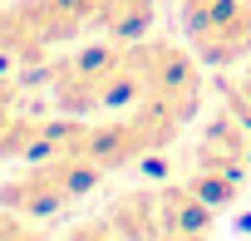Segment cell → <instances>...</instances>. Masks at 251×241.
Segmentation results:
<instances>
[{"label": "cell", "instance_id": "obj_5", "mask_svg": "<svg viewBox=\"0 0 251 241\" xmlns=\"http://www.w3.org/2000/svg\"><path fill=\"white\" fill-rule=\"evenodd\" d=\"M217 226V207L182 177L158 187V236H207Z\"/></svg>", "mask_w": 251, "mask_h": 241}, {"label": "cell", "instance_id": "obj_8", "mask_svg": "<svg viewBox=\"0 0 251 241\" xmlns=\"http://www.w3.org/2000/svg\"><path fill=\"white\" fill-rule=\"evenodd\" d=\"M226 108L251 128V69H241V64H236V74L226 79Z\"/></svg>", "mask_w": 251, "mask_h": 241}, {"label": "cell", "instance_id": "obj_9", "mask_svg": "<svg viewBox=\"0 0 251 241\" xmlns=\"http://www.w3.org/2000/svg\"><path fill=\"white\" fill-rule=\"evenodd\" d=\"M207 5H217V0H177V15H192V10H207Z\"/></svg>", "mask_w": 251, "mask_h": 241}, {"label": "cell", "instance_id": "obj_7", "mask_svg": "<svg viewBox=\"0 0 251 241\" xmlns=\"http://www.w3.org/2000/svg\"><path fill=\"white\" fill-rule=\"evenodd\" d=\"M158 15V0H94V25L113 40H143Z\"/></svg>", "mask_w": 251, "mask_h": 241}, {"label": "cell", "instance_id": "obj_2", "mask_svg": "<svg viewBox=\"0 0 251 241\" xmlns=\"http://www.w3.org/2000/svg\"><path fill=\"white\" fill-rule=\"evenodd\" d=\"M246 177H251V128L241 123L231 108H222L212 123L197 133V143H192L187 182L222 212L226 202L241 197Z\"/></svg>", "mask_w": 251, "mask_h": 241}, {"label": "cell", "instance_id": "obj_6", "mask_svg": "<svg viewBox=\"0 0 251 241\" xmlns=\"http://www.w3.org/2000/svg\"><path fill=\"white\" fill-rule=\"evenodd\" d=\"M108 236H158V187H133L108 202Z\"/></svg>", "mask_w": 251, "mask_h": 241}, {"label": "cell", "instance_id": "obj_4", "mask_svg": "<svg viewBox=\"0 0 251 241\" xmlns=\"http://www.w3.org/2000/svg\"><path fill=\"white\" fill-rule=\"evenodd\" d=\"M182 35L212 69H236L251 59V0H217L207 10L182 15Z\"/></svg>", "mask_w": 251, "mask_h": 241}, {"label": "cell", "instance_id": "obj_3", "mask_svg": "<svg viewBox=\"0 0 251 241\" xmlns=\"http://www.w3.org/2000/svg\"><path fill=\"white\" fill-rule=\"evenodd\" d=\"M99 177H103V168L79 158V153L35 158L30 172H20V177H10L0 187V207H15L20 217H54L69 202H79L84 192H94Z\"/></svg>", "mask_w": 251, "mask_h": 241}, {"label": "cell", "instance_id": "obj_1", "mask_svg": "<svg viewBox=\"0 0 251 241\" xmlns=\"http://www.w3.org/2000/svg\"><path fill=\"white\" fill-rule=\"evenodd\" d=\"M50 98L59 113H123L143 98V69L133 40H103V45H79L59 54L45 74Z\"/></svg>", "mask_w": 251, "mask_h": 241}]
</instances>
